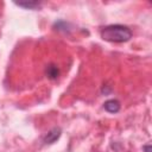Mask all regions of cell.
Instances as JSON below:
<instances>
[{"mask_svg":"<svg viewBox=\"0 0 152 152\" xmlns=\"http://www.w3.org/2000/svg\"><path fill=\"white\" fill-rule=\"evenodd\" d=\"M59 135H61V128L55 127V128H52V129L46 134V137L44 138V142H45V144H53V142L59 138Z\"/></svg>","mask_w":152,"mask_h":152,"instance_id":"obj_2","label":"cell"},{"mask_svg":"<svg viewBox=\"0 0 152 152\" xmlns=\"http://www.w3.org/2000/svg\"><path fill=\"white\" fill-rule=\"evenodd\" d=\"M45 74H46V76H48L50 80H55V78L58 77L59 70H58V68H57L55 64H50V65H48V68H46V70H45Z\"/></svg>","mask_w":152,"mask_h":152,"instance_id":"obj_4","label":"cell"},{"mask_svg":"<svg viewBox=\"0 0 152 152\" xmlns=\"http://www.w3.org/2000/svg\"><path fill=\"white\" fill-rule=\"evenodd\" d=\"M103 107H104V109L107 110V112H109V113H116V112H119V109H120V102L118 101V100H108V101H106L104 102V104H103Z\"/></svg>","mask_w":152,"mask_h":152,"instance_id":"obj_3","label":"cell"},{"mask_svg":"<svg viewBox=\"0 0 152 152\" xmlns=\"http://www.w3.org/2000/svg\"><path fill=\"white\" fill-rule=\"evenodd\" d=\"M18 6H21V7H25V8H34V7H38L39 6V2L37 1H28V2H15Z\"/></svg>","mask_w":152,"mask_h":152,"instance_id":"obj_5","label":"cell"},{"mask_svg":"<svg viewBox=\"0 0 152 152\" xmlns=\"http://www.w3.org/2000/svg\"><path fill=\"white\" fill-rule=\"evenodd\" d=\"M144 152H151V146L150 145L144 146Z\"/></svg>","mask_w":152,"mask_h":152,"instance_id":"obj_6","label":"cell"},{"mask_svg":"<svg viewBox=\"0 0 152 152\" xmlns=\"http://www.w3.org/2000/svg\"><path fill=\"white\" fill-rule=\"evenodd\" d=\"M101 37L108 42L115 43H124L132 38V31L129 27L124 25H108L102 28Z\"/></svg>","mask_w":152,"mask_h":152,"instance_id":"obj_1","label":"cell"}]
</instances>
